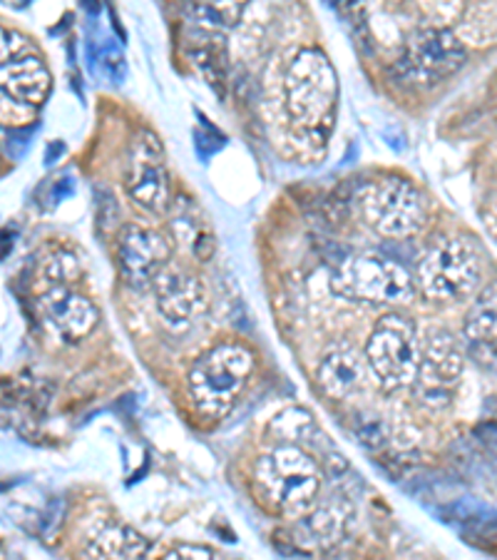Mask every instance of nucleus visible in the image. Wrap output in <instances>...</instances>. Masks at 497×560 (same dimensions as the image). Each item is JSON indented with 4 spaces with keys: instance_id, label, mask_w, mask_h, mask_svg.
<instances>
[{
    "instance_id": "obj_1",
    "label": "nucleus",
    "mask_w": 497,
    "mask_h": 560,
    "mask_svg": "<svg viewBox=\"0 0 497 560\" xmlns=\"http://www.w3.org/2000/svg\"><path fill=\"white\" fill-rule=\"evenodd\" d=\"M284 95L294 130L311 144L327 142L339 113V75L327 52L298 50L286 68Z\"/></svg>"
},
{
    "instance_id": "obj_2",
    "label": "nucleus",
    "mask_w": 497,
    "mask_h": 560,
    "mask_svg": "<svg viewBox=\"0 0 497 560\" xmlns=\"http://www.w3.org/2000/svg\"><path fill=\"white\" fill-rule=\"evenodd\" d=\"M255 491L271 513L301 518L321 491V471L304 448L279 444L257 460Z\"/></svg>"
},
{
    "instance_id": "obj_3",
    "label": "nucleus",
    "mask_w": 497,
    "mask_h": 560,
    "mask_svg": "<svg viewBox=\"0 0 497 560\" xmlns=\"http://www.w3.org/2000/svg\"><path fill=\"white\" fill-rule=\"evenodd\" d=\"M257 359L247 347L224 341L204 351L187 374L189 399L199 417L216 421L234 409V404L255 374Z\"/></svg>"
},
{
    "instance_id": "obj_4",
    "label": "nucleus",
    "mask_w": 497,
    "mask_h": 560,
    "mask_svg": "<svg viewBox=\"0 0 497 560\" xmlns=\"http://www.w3.org/2000/svg\"><path fill=\"white\" fill-rule=\"evenodd\" d=\"M360 212L374 232L388 240H409L428 224V200L405 177H381L360 195Z\"/></svg>"
},
{
    "instance_id": "obj_5",
    "label": "nucleus",
    "mask_w": 497,
    "mask_h": 560,
    "mask_svg": "<svg viewBox=\"0 0 497 560\" xmlns=\"http://www.w3.org/2000/svg\"><path fill=\"white\" fill-rule=\"evenodd\" d=\"M421 351L415 324L401 314H386L368 337L366 364L386 392H401L415 384Z\"/></svg>"
},
{
    "instance_id": "obj_6",
    "label": "nucleus",
    "mask_w": 497,
    "mask_h": 560,
    "mask_svg": "<svg viewBox=\"0 0 497 560\" xmlns=\"http://www.w3.org/2000/svg\"><path fill=\"white\" fill-rule=\"evenodd\" d=\"M331 289L343 300L366 304H401L413 294L409 269L383 255H356L333 269Z\"/></svg>"
},
{
    "instance_id": "obj_7",
    "label": "nucleus",
    "mask_w": 497,
    "mask_h": 560,
    "mask_svg": "<svg viewBox=\"0 0 497 560\" xmlns=\"http://www.w3.org/2000/svg\"><path fill=\"white\" fill-rule=\"evenodd\" d=\"M477 282H481V257L463 237L440 240L418 265L423 294L436 302L465 300L468 294H473Z\"/></svg>"
},
{
    "instance_id": "obj_8",
    "label": "nucleus",
    "mask_w": 497,
    "mask_h": 560,
    "mask_svg": "<svg viewBox=\"0 0 497 560\" xmlns=\"http://www.w3.org/2000/svg\"><path fill=\"white\" fill-rule=\"evenodd\" d=\"M468 52L453 31L426 28L405 43L398 72L415 85H438L465 66Z\"/></svg>"
},
{
    "instance_id": "obj_9",
    "label": "nucleus",
    "mask_w": 497,
    "mask_h": 560,
    "mask_svg": "<svg viewBox=\"0 0 497 560\" xmlns=\"http://www.w3.org/2000/svg\"><path fill=\"white\" fill-rule=\"evenodd\" d=\"M465 354L458 339L446 329L430 331V337L421 351L418 376H415V396L428 409H446L463 376Z\"/></svg>"
},
{
    "instance_id": "obj_10",
    "label": "nucleus",
    "mask_w": 497,
    "mask_h": 560,
    "mask_svg": "<svg viewBox=\"0 0 497 560\" xmlns=\"http://www.w3.org/2000/svg\"><path fill=\"white\" fill-rule=\"evenodd\" d=\"M128 195L147 214H165L171 205V179L165 150L155 132H140L130 150Z\"/></svg>"
},
{
    "instance_id": "obj_11",
    "label": "nucleus",
    "mask_w": 497,
    "mask_h": 560,
    "mask_svg": "<svg viewBox=\"0 0 497 560\" xmlns=\"http://www.w3.org/2000/svg\"><path fill=\"white\" fill-rule=\"evenodd\" d=\"M117 267L125 282L132 287H150L165 267H169V242L159 232L142 224H125L117 234Z\"/></svg>"
},
{
    "instance_id": "obj_12",
    "label": "nucleus",
    "mask_w": 497,
    "mask_h": 560,
    "mask_svg": "<svg viewBox=\"0 0 497 560\" xmlns=\"http://www.w3.org/2000/svg\"><path fill=\"white\" fill-rule=\"evenodd\" d=\"M152 289L162 322L175 334L192 329L206 312L204 284L185 269L165 267Z\"/></svg>"
},
{
    "instance_id": "obj_13",
    "label": "nucleus",
    "mask_w": 497,
    "mask_h": 560,
    "mask_svg": "<svg viewBox=\"0 0 497 560\" xmlns=\"http://www.w3.org/2000/svg\"><path fill=\"white\" fill-rule=\"evenodd\" d=\"M38 306L43 319L66 341L85 339L99 322L97 306L83 294L72 292L70 287H48V292L38 300Z\"/></svg>"
},
{
    "instance_id": "obj_14",
    "label": "nucleus",
    "mask_w": 497,
    "mask_h": 560,
    "mask_svg": "<svg viewBox=\"0 0 497 560\" xmlns=\"http://www.w3.org/2000/svg\"><path fill=\"white\" fill-rule=\"evenodd\" d=\"M463 337L468 351L487 372L497 374V284L485 287L468 312Z\"/></svg>"
},
{
    "instance_id": "obj_15",
    "label": "nucleus",
    "mask_w": 497,
    "mask_h": 560,
    "mask_svg": "<svg viewBox=\"0 0 497 560\" xmlns=\"http://www.w3.org/2000/svg\"><path fill=\"white\" fill-rule=\"evenodd\" d=\"M50 72L38 56H31V50L17 52L3 60L0 68V88L8 97L23 105H43L50 95Z\"/></svg>"
},
{
    "instance_id": "obj_16",
    "label": "nucleus",
    "mask_w": 497,
    "mask_h": 560,
    "mask_svg": "<svg viewBox=\"0 0 497 560\" xmlns=\"http://www.w3.org/2000/svg\"><path fill=\"white\" fill-rule=\"evenodd\" d=\"M364 378V359L351 347H333L316 369V382L331 399H346Z\"/></svg>"
},
{
    "instance_id": "obj_17",
    "label": "nucleus",
    "mask_w": 497,
    "mask_h": 560,
    "mask_svg": "<svg viewBox=\"0 0 497 560\" xmlns=\"http://www.w3.org/2000/svg\"><path fill=\"white\" fill-rule=\"evenodd\" d=\"M150 544L138 530L122 523H110L97 533L85 553L93 558H144L150 553Z\"/></svg>"
},
{
    "instance_id": "obj_18",
    "label": "nucleus",
    "mask_w": 497,
    "mask_h": 560,
    "mask_svg": "<svg viewBox=\"0 0 497 560\" xmlns=\"http://www.w3.org/2000/svg\"><path fill=\"white\" fill-rule=\"evenodd\" d=\"M298 533L306 546L316 548H333L346 533V516L333 505H323V509H316L311 513H304L301 521H298Z\"/></svg>"
},
{
    "instance_id": "obj_19",
    "label": "nucleus",
    "mask_w": 497,
    "mask_h": 560,
    "mask_svg": "<svg viewBox=\"0 0 497 560\" xmlns=\"http://www.w3.org/2000/svg\"><path fill=\"white\" fill-rule=\"evenodd\" d=\"M192 58L204 72L206 83H212L220 90V83L224 80V72H227V48L220 35L204 33L197 45H192Z\"/></svg>"
},
{
    "instance_id": "obj_20",
    "label": "nucleus",
    "mask_w": 497,
    "mask_h": 560,
    "mask_svg": "<svg viewBox=\"0 0 497 560\" xmlns=\"http://www.w3.org/2000/svg\"><path fill=\"white\" fill-rule=\"evenodd\" d=\"M249 0H194V15L212 31L234 28L241 21Z\"/></svg>"
},
{
    "instance_id": "obj_21",
    "label": "nucleus",
    "mask_w": 497,
    "mask_h": 560,
    "mask_svg": "<svg viewBox=\"0 0 497 560\" xmlns=\"http://www.w3.org/2000/svg\"><path fill=\"white\" fill-rule=\"evenodd\" d=\"M313 429V417L304 409H286L276 413L274 421L269 423V433L274 436L276 444H298V441L309 439Z\"/></svg>"
},
{
    "instance_id": "obj_22",
    "label": "nucleus",
    "mask_w": 497,
    "mask_h": 560,
    "mask_svg": "<svg viewBox=\"0 0 497 560\" xmlns=\"http://www.w3.org/2000/svg\"><path fill=\"white\" fill-rule=\"evenodd\" d=\"M75 277H80V265L66 249L50 252L43 261V279L50 287H68V282H75Z\"/></svg>"
},
{
    "instance_id": "obj_23",
    "label": "nucleus",
    "mask_w": 497,
    "mask_h": 560,
    "mask_svg": "<svg viewBox=\"0 0 497 560\" xmlns=\"http://www.w3.org/2000/svg\"><path fill=\"white\" fill-rule=\"evenodd\" d=\"M165 558H169V560H182V558L206 560V558H214V550L206 546H194V544H177L175 548L167 550Z\"/></svg>"
}]
</instances>
